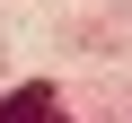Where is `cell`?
<instances>
[{
  "label": "cell",
  "instance_id": "1",
  "mask_svg": "<svg viewBox=\"0 0 132 123\" xmlns=\"http://www.w3.org/2000/svg\"><path fill=\"white\" fill-rule=\"evenodd\" d=\"M0 123H62V97L35 79V88H18V97H0Z\"/></svg>",
  "mask_w": 132,
  "mask_h": 123
}]
</instances>
